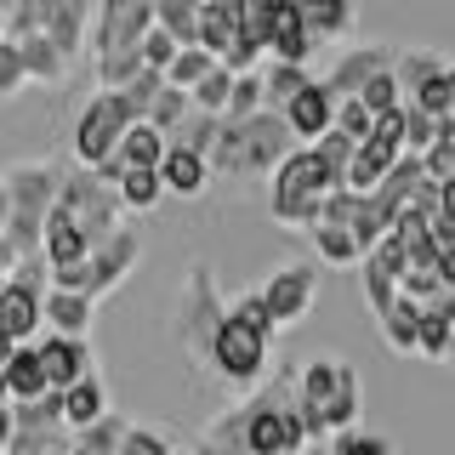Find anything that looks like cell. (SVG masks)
<instances>
[{"mask_svg":"<svg viewBox=\"0 0 455 455\" xmlns=\"http://www.w3.org/2000/svg\"><path fill=\"white\" fill-rule=\"evenodd\" d=\"M222 313L228 307L217 296V279H211L205 267H194L188 284H182V302H177V336H182V347H188L199 364H205V353H211V336H217Z\"/></svg>","mask_w":455,"mask_h":455,"instance_id":"10","label":"cell"},{"mask_svg":"<svg viewBox=\"0 0 455 455\" xmlns=\"http://www.w3.org/2000/svg\"><path fill=\"white\" fill-rule=\"evenodd\" d=\"M239 416H245V455H302L307 450V433H302V416H296V387H291V381L262 387L256 398H245Z\"/></svg>","mask_w":455,"mask_h":455,"instance_id":"5","label":"cell"},{"mask_svg":"<svg viewBox=\"0 0 455 455\" xmlns=\"http://www.w3.org/2000/svg\"><path fill=\"white\" fill-rule=\"evenodd\" d=\"M57 205L68 211V217L80 222V234L92 239H108L114 228H120V194H114V182H103L92 165H75L63 171V188H57Z\"/></svg>","mask_w":455,"mask_h":455,"instance_id":"8","label":"cell"},{"mask_svg":"<svg viewBox=\"0 0 455 455\" xmlns=\"http://www.w3.org/2000/svg\"><path fill=\"white\" fill-rule=\"evenodd\" d=\"M137 46H142V63H148V68H160V75H165V63H171V57H177V40H171L160 23H154L148 35L137 40Z\"/></svg>","mask_w":455,"mask_h":455,"instance_id":"51","label":"cell"},{"mask_svg":"<svg viewBox=\"0 0 455 455\" xmlns=\"http://www.w3.org/2000/svg\"><path fill=\"white\" fill-rule=\"evenodd\" d=\"M28 85V68H23V46L12 35H0V103H12Z\"/></svg>","mask_w":455,"mask_h":455,"instance_id":"39","label":"cell"},{"mask_svg":"<svg viewBox=\"0 0 455 455\" xmlns=\"http://www.w3.org/2000/svg\"><path fill=\"white\" fill-rule=\"evenodd\" d=\"M160 92H165V75H160V68H142V75H132V80L120 85V97L132 103L137 120H148V108H154V97H160Z\"/></svg>","mask_w":455,"mask_h":455,"instance_id":"42","label":"cell"},{"mask_svg":"<svg viewBox=\"0 0 455 455\" xmlns=\"http://www.w3.org/2000/svg\"><path fill=\"white\" fill-rule=\"evenodd\" d=\"M40 302H46V291L6 279V284H0V331H6L12 341H35L40 331H46V313H40Z\"/></svg>","mask_w":455,"mask_h":455,"instance_id":"13","label":"cell"},{"mask_svg":"<svg viewBox=\"0 0 455 455\" xmlns=\"http://www.w3.org/2000/svg\"><path fill=\"white\" fill-rule=\"evenodd\" d=\"M331 455H398L381 433H364V427H347V433H331Z\"/></svg>","mask_w":455,"mask_h":455,"instance_id":"43","label":"cell"},{"mask_svg":"<svg viewBox=\"0 0 455 455\" xmlns=\"http://www.w3.org/2000/svg\"><path fill=\"white\" fill-rule=\"evenodd\" d=\"M381 68H393V46H347L331 63L324 85H331V97H359V85L370 75H381Z\"/></svg>","mask_w":455,"mask_h":455,"instance_id":"16","label":"cell"},{"mask_svg":"<svg viewBox=\"0 0 455 455\" xmlns=\"http://www.w3.org/2000/svg\"><path fill=\"white\" fill-rule=\"evenodd\" d=\"M92 0H46V12H40V35L57 40L68 57H80V46L92 40Z\"/></svg>","mask_w":455,"mask_h":455,"instance_id":"15","label":"cell"},{"mask_svg":"<svg viewBox=\"0 0 455 455\" xmlns=\"http://www.w3.org/2000/svg\"><path fill=\"white\" fill-rule=\"evenodd\" d=\"M217 68V57H211L205 46H177V57L165 63V85H182V92H194L199 80Z\"/></svg>","mask_w":455,"mask_h":455,"instance_id":"32","label":"cell"},{"mask_svg":"<svg viewBox=\"0 0 455 455\" xmlns=\"http://www.w3.org/2000/svg\"><path fill=\"white\" fill-rule=\"evenodd\" d=\"M160 177H165V194H182V199H194V194L211 182V160H205V154H194V148H182V142H165Z\"/></svg>","mask_w":455,"mask_h":455,"instance_id":"21","label":"cell"},{"mask_svg":"<svg viewBox=\"0 0 455 455\" xmlns=\"http://www.w3.org/2000/svg\"><path fill=\"white\" fill-rule=\"evenodd\" d=\"M75 444V427L63 421V393H40L28 404H12L6 455H57Z\"/></svg>","mask_w":455,"mask_h":455,"instance_id":"9","label":"cell"},{"mask_svg":"<svg viewBox=\"0 0 455 455\" xmlns=\"http://www.w3.org/2000/svg\"><path fill=\"white\" fill-rule=\"evenodd\" d=\"M120 438H125V421H120V416L108 410L103 421L80 427V433H75V444H80L85 455H120Z\"/></svg>","mask_w":455,"mask_h":455,"instance_id":"35","label":"cell"},{"mask_svg":"<svg viewBox=\"0 0 455 455\" xmlns=\"http://www.w3.org/2000/svg\"><path fill=\"white\" fill-rule=\"evenodd\" d=\"M438 217H455V177L438 182Z\"/></svg>","mask_w":455,"mask_h":455,"instance_id":"54","label":"cell"},{"mask_svg":"<svg viewBox=\"0 0 455 455\" xmlns=\"http://www.w3.org/2000/svg\"><path fill=\"white\" fill-rule=\"evenodd\" d=\"M370 125H376V114H370L359 97H336V132L347 137V142H364Z\"/></svg>","mask_w":455,"mask_h":455,"instance_id":"45","label":"cell"},{"mask_svg":"<svg viewBox=\"0 0 455 455\" xmlns=\"http://www.w3.org/2000/svg\"><path fill=\"white\" fill-rule=\"evenodd\" d=\"M296 148L291 125H284L279 108H256L251 120H222L217 125V142H211V171L222 177H267L284 154Z\"/></svg>","mask_w":455,"mask_h":455,"instance_id":"2","label":"cell"},{"mask_svg":"<svg viewBox=\"0 0 455 455\" xmlns=\"http://www.w3.org/2000/svg\"><path fill=\"white\" fill-rule=\"evenodd\" d=\"M279 114H284V125H291L296 142H319L336 125V97H331V85H324V80H307Z\"/></svg>","mask_w":455,"mask_h":455,"instance_id":"12","label":"cell"},{"mask_svg":"<svg viewBox=\"0 0 455 455\" xmlns=\"http://www.w3.org/2000/svg\"><path fill=\"white\" fill-rule=\"evenodd\" d=\"M0 370H6V393H12V404H28V398L52 393L46 364H40V347H35V341H18V347H12V359L0 364Z\"/></svg>","mask_w":455,"mask_h":455,"instance_id":"19","label":"cell"},{"mask_svg":"<svg viewBox=\"0 0 455 455\" xmlns=\"http://www.w3.org/2000/svg\"><path fill=\"white\" fill-rule=\"evenodd\" d=\"M0 455H6V450H0Z\"/></svg>","mask_w":455,"mask_h":455,"instance_id":"64","label":"cell"},{"mask_svg":"<svg viewBox=\"0 0 455 455\" xmlns=\"http://www.w3.org/2000/svg\"><path fill=\"white\" fill-rule=\"evenodd\" d=\"M267 177H274V199H267V211H274L279 228H313V222L324 217V194L347 188L341 165L324 160L313 142H296V148L284 154Z\"/></svg>","mask_w":455,"mask_h":455,"instance_id":"1","label":"cell"},{"mask_svg":"<svg viewBox=\"0 0 455 455\" xmlns=\"http://www.w3.org/2000/svg\"><path fill=\"white\" fill-rule=\"evenodd\" d=\"M0 182H6V199H12V217H6L12 251H18V256L40 251V222H46V211L57 205L63 165H52V160H23V165H12Z\"/></svg>","mask_w":455,"mask_h":455,"instance_id":"3","label":"cell"},{"mask_svg":"<svg viewBox=\"0 0 455 455\" xmlns=\"http://www.w3.org/2000/svg\"><path fill=\"white\" fill-rule=\"evenodd\" d=\"M12 347H18V341H12L6 331H0V364H6V359H12Z\"/></svg>","mask_w":455,"mask_h":455,"instance_id":"59","label":"cell"},{"mask_svg":"<svg viewBox=\"0 0 455 455\" xmlns=\"http://www.w3.org/2000/svg\"><path fill=\"white\" fill-rule=\"evenodd\" d=\"M359 103H364L370 114H393L398 103H404V92H398V75H393V68H381V75H370V80L359 85Z\"/></svg>","mask_w":455,"mask_h":455,"instance_id":"40","label":"cell"},{"mask_svg":"<svg viewBox=\"0 0 455 455\" xmlns=\"http://www.w3.org/2000/svg\"><path fill=\"white\" fill-rule=\"evenodd\" d=\"M302 455H331V450H319V444H307V450H302Z\"/></svg>","mask_w":455,"mask_h":455,"instance_id":"62","label":"cell"},{"mask_svg":"<svg viewBox=\"0 0 455 455\" xmlns=\"http://www.w3.org/2000/svg\"><path fill=\"white\" fill-rule=\"evenodd\" d=\"M137 256H142V234H137L132 222H120L108 239H97V245L85 251V262L57 267L52 284H63V291H80V296H92V302H103L108 291H120V284L132 279Z\"/></svg>","mask_w":455,"mask_h":455,"instance_id":"4","label":"cell"},{"mask_svg":"<svg viewBox=\"0 0 455 455\" xmlns=\"http://www.w3.org/2000/svg\"><path fill=\"white\" fill-rule=\"evenodd\" d=\"M433 142H438V120L404 103V154H427Z\"/></svg>","mask_w":455,"mask_h":455,"instance_id":"46","label":"cell"},{"mask_svg":"<svg viewBox=\"0 0 455 455\" xmlns=\"http://www.w3.org/2000/svg\"><path fill=\"white\" fill-rule=\"evenodd\" d=\"M228 92H234V68L217 63V68H211V75L188 92V103H194L199 114H222V108H228Z\"/></svg>","mask_w":455,"mask_h":455,"instance_id":"36","label":"cell"},{"mask_svg":"<svg viewBox=\"0 0 455 455\" xmlns=\"http://www.w3.org/2000/svg\"><path fill=\"white\" fill-rule=\"evenodd\" d=\"M142 46H120V52H103L97 57V85H108V92H120L132 75H142Z\"/></svg>","mask_w":455,"mask_h":455,"instance_id":"33","label":"cell"},{"mask_svg":"<svg viewBox=\"0 0 455 455\" xmlns=\"http://www.w3.org/2000/svg\"><path fill=\"white\" fill-rule=\"evenodd\" d=\"M114 194H120V211H154L165 199V177L160 165H132L114 177Z\"/></svg>","mask_w":455,"mask_h":455,"instance_id":"24","label":"cell"},{"mask_svg":"<svg viewBox=\"0 0 455 455\" xmlns=\"http://www.w3.org/2000/svg\"><path fill=\"white\" fill-rule=\"evenodd\" d=\"M217 125H222V114H188V120L171 132V142H182V148H194V154H211V142H217Z\"/></svg>","mask_w":455,"mask_h":455,"instance_id":"41","label":"cell"},{"mask_svg":"<svg viewBox=\"0 0 455 455\" xmlns=\"http://www.w3.org/2000/svg\"><path fill=\"white\" fill-rule=\"evenodd\" d=\"M404 103L421 108V114H433V120H438V114H450V68H444V75H433L416 97H404Z\"/></svg>","mask_w":455,"mask_h":455,"instance_id":"48","label":"cell"},{"mask_svg":"<svg viewBox=\"0 0 455 455\" xmlns=\"http://www.w3.org/2000/svg\"><path fill=\"white\" fill-rule=\"evenodd\" d=\"M307 239H313V256H319V262H331V267H353L364 256L359 239H353V228H341V222H313Z\"/></svg>","mask_w":455,"mask_h":455,"instance_id":"25","label":"cell"},{"mask_svg":"<svg viewBox=\"0 0 455 455\" xmlns=\"http://www.w3.org/2000/svg\"><path fill=\"white\" fill-rule=\"evenodd\" d=\"M291 12V0H234V18H239V35H251L256 46L267 52V40H274L279 18Z\"/></svg>","mask_w":455,"mask_h":455,"instance_id":"27","label":"cell"},{"mask_svg":"<svg viewBox=\"0 0 455 455\" xmlns=\"http://www.w3.org/2000/svg\"><path fill=\"white\" fill-rule=\"evenodd\" d=\"M421 171H427V182H450L455 177V137H438L433 148L421 154Z\"/></svg>","mask_w":455,"mask_h":455,"instance_id":"49","label":"cell"},{"mask_svg":"<svg viewBox=\"0 0 455 455\" xmlns=\"http://www.w3.org/2000/svg\"><path fill=\"white\" fill-rule=\"evenodd\" d=\"M6 438H12V404H0V450H6Z\"/></svg>","mask_w":455,"mask_h":455,"instance_id":"57","label":"cell"},{"mask_svg":"<svg viewBox=\"0 0 455 455\" xmlns=\"http://www.w3.org/2000/svg\"><path fill=\"white\" fill-rule=\"evenodd\" d=\"M0 404H12V393H6V370H0Z\"/></svg>","mask_w":455,"mask_h":455,"instance_id":"60","label":"cell"},{"mask_svg":"<svg viewBox=\"0 0 455 455\" xmlns=\"http://www.w3.org/2000/svg\"><path fill=\"white\" fill-rule=\"evenodd\" d=\"M6 217H12V199H6V182H0V234H6Z\"/></svg>","mask_w":455,"mask_h":455,"instance_id":"58","label":"cell"},{"mask_svg":"<svg viewBox=\"0 0 455 455\" xmlns=\"http://www.w3.org/2000/svg\"><path fill=\"white\" fill-rule=\"evenodd\" d=\"M137 114L132 103H125L120 92H108V85H97V97L80 108V120H75V137H68V148H75V165H103L114 148H120V137H125V125H132Z\"/></svg>","mask_w":455,"mask_h":455,"instance_id":"7","label":"cell"},{"mask_svg":"<svg viewBox=\"0 0 455 455\" xmlns=\"http://www.w3.org/2000/svg\"><path fill=\"white\" fill-rule=\"evenodd\" d=\"M12 262H18V251H12V239H6V234H0V284H6V279H12Z\"/></svg>","mask_w":455,"mask_h":455,"instance_id":"55","label":"cell"},{"mask_svg":"<svg viewBox=\"0 0 455 455\" xmlns=\"http://www.w3.org/2000/svg\"><path fill=\"white\" fill-rule=\"evenodd\" d=\"M364 416V393H359V370L341 364L336 370V393L324 398V433H347V427H359Z\"/></svg>","mask_w":455,"mask_h":455,"instance_id":"22","label":"cell"},{"mask_svg":"<svg viewBox=\"0 0 455 455\" xmlns=\"http://www.w3.org/2000/svg\"><path fill=\"white\" fill-rule=\"evenodd\" d=\"M291 12L302 18V28L319 40V46L347 40L353 23H359V6H353V0H291Z\"/></svg>","mask_w":455,"mask_h":455,"instance_id":"17","label":"cell"},{"mask_svg":"<svg viewBox=\"0 0 455 455\" xmlns=\"http://www.w3.org/2000/svg\"><path fill=\"white\" fill-rule=\"evenodd\" d=\"M444 364H450V370H455V347H450V359H444Z\"/></svg>","mask_w":455,"mask_h":455,"instance_id":"63","label":"cell"},{"mask_svg":"<svg viewBox=\"0 0 455 455\" xmlns=\"http://www.w3.org/2000/svg\"><path fill=\"white\" fill-rule=\"evenodd\" d=\"M267 347H274V336L251 331L239 313H222L217 336H211V353H205V370H217V376L234 381V387H251V381H262V370H267Z\"/></svg>","mask_w":455,"mask_h":455,"instance_id":"6","label":"cell"},{"mask_svg":"<svg viewBox=\"0 0 455 455\" xmlns=\"http://www.w3.org/2000/svg\"><path fill=\"white\" fill-rule=\"evenodd\" d=\"M307 80H313L307 63H279V57H267L262 63V108H284Z\"/></svg>","mask_w":455,"mask_h":455,"instance_id":"28","label":"cell"},{"mask_svg":"<svg viewBox=\"0 0 455 455\" xmlns=\"http://www.w3.org/2000/svg\"><path fill=\"white\" fill-rule=\"evenodd\" d=\"M188 114H194V103H188V92H182V85H165V92L154 97V108H148V125H160V132L171 137V132H177L182 120H188Z\"/></svg>","mask_w":455,"mask_h":455,"instance_id":"38","label":"cell"},{"mask_svg":"<svg viewBox=\"0 0 455 455\" xmlns=\"http://www.w3.org/2000/svg\"><path fill=\"white\" fill-rule=\"evenodd\" d=\"M398 291H404V296H416V302H433V296L444 291V284H438V274H433V262H427V267H416V262H410L404 274H398Z\"/></svg>","mask_w":455,"mask_h":455,"instance_id":"50","label":"cell"},{"mask_svg":"<svg viewBox=\"0 0 455 455\" xmlns=\"http://www.w3.org/2000/svg\"><path fill=\"white\" fill-rule=\"evenodd\" d=\"M23 68H28V85H46V92H57V85L68 80V68H75V57H68L57 40L46 35H23Z\"/></svg>","mask_w":455,"mask_h":455,"instance_id":"18","label":"cell"},{"mask_svg":"<svg viewBox=\"0 0 455 455\" xmlns=\"http://www.w3.org/2000/svg\"><path fill=\"white\" fill-rule=\"evenodd\" d=\"M228 313H239V319H245L251 331H262V336H274V331H279V324H274V313H267V302H262V291L234 296V302H228Z\"/></svg>","mask_w":455,"mask_h":455,"instance_id":"47","label":"cell"},{"mask_svg":"<svg viewBox=\"0 0 455 455\" xmlns=\"http://www.w3.org/2000/svg\"><path fill=\"white\" fill-rule=\"evenodd\" d=\"M120 455H177V444H171L165 433H154V427H142V421H125Z\"/></svg>","mask_w":455,"mask_h":455,"instance_id":"44","label":"cell"},{"mask_svg":"<svg viewBox=\"0 0 455 455\" xmlns=\"http://www.w3.org/2000/svg\"><path fill=\"white\" fill-rule=\"evenodd\" d=\"M194 455H245V450H234V444H217V438H199Z\"/></svg>","mask_w":455,"mask_h":455,"instance_id":"56","label":"cell"},{"mask_svg":"<svg viewBox=\"0 0 455 455\" xmlns=\"http://www.w3.org/2000/svg\"><path fill=\"white\" fill-rule=\"evenodd\" d=\"M40 313H46V324H52L57 336H85V331H92V319H97V302H92V296H80V291L52 284L46 302H40Z\"/></svg>","mask_w":455,"mask_h":455,"instance_id":"20","label":"cell"},{"mask_svg":"<svg viewBox=\"0 0 455 455\" xmlns=\"http://www.w3.org/2000/svg\"><path fill=\"white\" fill-rule=\"evenodd\" d=\"M256 108H262V68H251V75H234V92H228L222 120H251Z\"/></svg>","mask_w":455,"mask_h":455,"instance_id":"37","label":"cell"},{"mask_svg":"<svg viewBox=\"0 0 455 455\" xmlns=\"http://www.w3.org/2000/svg\"><path fill=\"white\" fill-rule=\"evenodd\" d=\"M103 416H108V387L85 370L75 387H63V421L80 433V427H92V421H103Z\"/></svg>","mask_w":455,"mask_h":455,"instance_id":"23","label":"cell"},{"mask_svg":"<svg viewBox=\"0 0 455 455\" xmlns=\"http://www.w3.org/2000/svg\"><path fill=\"white\" fill-rule=\"evenodd\" d=\"M450 347H455V324H450V319H444L438 307H427V302H421L416 353H421V359H450Z\"/></svg>","mask_w":455,"mask_h":455,"instance_id":"31","label":"cell"},{"mask_svg":"<svg viewBox=\"0 0 455 455\" xmlns=\"http://www.w3.org/2000/svg\"><path fill=\"white\" fill-rule=\"evenodd\" d=\"M433 274H438V284H444V291H455V239H450V245H438Z\"/></svg>","mask_w":455,"mask_h":455,"instance_id":"53","label":"cell"},{"mask_svg":"<svg viewBox=\"0 0 455 455\" xmlns=\"http://www.w3.org/2000/svg\"><path fill=\"white\" fill-rule=\"evenodd\" d=\"M313 52H319V40L302 28V18H296V12H284L279 28H274V40H267V57H279V63H307Z\"/></svg>","mask_w":455,"mask_h":455,"instance_id":"30","label":"cell"},{"mask_svg":"<svg viewBox=\"0 0 455 455\" xmlns=\"http://www.w3.org/2000/svg\"><path fill=\"white\" fill-rule=\"evenodd\" d=\"M57 455H85V450H80V444H68V450H57Z\"/></svg>","mask_w":455,"mask_h":455,"instance_id":"61","label":"cell"},{"mask_svg":"<svg viewBox=\"0 0 455 455\" xmlns=\"http://www.w3.org/2000/svg\"><path fill=\"white\" fill-rule=\"evenodd\" d=\"M12 279H18V284H35V291H52V262L40 251H28V256L12 262Z\"/></svg>","mask_w":455,"mask_h":455,"instance_id":"52","label":"cell"},{"mask_svg":"<svg viewBox=\"0 0 455 455\" xmlns=\"http://www.w3.org/2000/svg\"><path fill=\"white\" fill-rule=\"evenodd\" d=\"M450 68V57H438V52H421V46H410V52H393V75H398V92L404 97H416L433 75H444Z\"/></svg>","mask_w":455,"mask_h":455,"instance_id":"29","label":"cell"},{"mask_svg":"<svg viewBox=\"0 0 455 455\" xmlns=\"http://www.w3.org/2000/svg\"><path fill=\"white\" fill-rule=\"evenodd\" d=\"M313 296H319V267L313 262H291V267H279V274L262 284V302H267V313H274V324L307 319Z\"/></svg>","mask_w":455,"mask_h":455,"instance_id":"11","label":"cell"},{"mask_svg":"<svg viewBox=\"0 0 455 455\" xmlns=\"http://www.w3.org/2000/svg\"><path fill=\"white\" fill-rule=\"evenodd\" d=\"M381 336H387V347L393 353H416V324H421V302H416V296H404V291H398L393 296V307L387 313H381Z\"/></svg>","mask_w":455,"mask_h":455,"instance_id":"26","label":"cell"},{"mask_svg":"<svg viewBox=\"0 0 455 455\" xmlns=\"http://www.w3.org/2000/svg\"><path fill=\"white\" fill-rule=\"evenodd\" d=\"M35 347H40V364H46V381H52V393H63V387H75V381L92 370V347H85V336H35Z\"/></svg>","mask_w":455,"mask_h":455,"instance_id":"14","label":"cell"},{"mask_svg":"<svg viewBox=\"0 0 455 455\" xmlns=\"http://www.w3.org/2000/svg\"><path fill=\"white\" fill-rule=\"evenodd\" d=\"M359 279H364V296H370V313H387L393 307V296H398V279L387 274V267L376 262V256H359Z\"/></svg>","mask_w":455,"mask_h":455,"instance_id":"34","label":"cell"}]
</instances>
